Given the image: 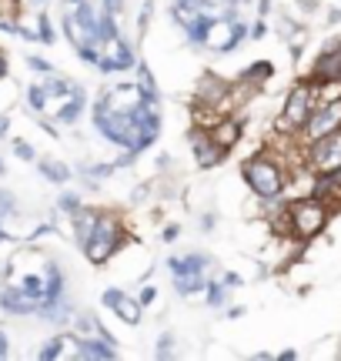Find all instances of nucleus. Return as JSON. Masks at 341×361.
I'll return each instance as SVG.
<instances>
[{"label": "nucleus", "instance_id": "obj_30", "mask_svg": "<svg viewBox=\"0 0 341 361\" xmlns=\"http://www.w3.org/2000/svg\"><path fill=\"white\" fill-rule=\"evenodd\" d=\"M0 358H7V335L0 331Z\"/></svg>", "mask_w": 341, "mask_h": 361}, {"label": "nucleus", "instance_id": "obj_34", "mask_svg": "<svg viewBox=\"0 0 341 361\" xmlns=\"http://www.w3.org/2000/svg\"><path fill=\"white\" fill-rule=\"evenodd\" d=\"M0 174H4V161H0Z\"/></svg>", "mask_w": 341, "mask_h": 361}, {"label": "nucleus", "instance_id": "obj_9", "mask_svg": "<svg viewBox=\"0 0 341 361\" xmlns=\"http://www.w3.org/2000/svg\"><path fill=\"white\" fill-rule=\"evenodd\" d=\"M191 147H194V154H197V164L201 168H211V164H218L221 161V147L214 144V137H211V130L204 128H194L191 130Z\"/></svg>", "mask_w": 341, "mask_h": 361}, {"label": "nucleus", "instance_id": "obj_17", "mask_svg": "<svg viewBox=\"0 0 341 361\" xmlns=\"http://www.w3.org/2000/svg\"><path fill=\"white\" fill-rule=\"evenodd\" d=\"M174 288H178V295H197L204 288V271H197V274H174Z\"/></svg>", "mask_w": 341, "mask_h": 361}, {"label": "nucleus", "instance_id": "obj_24", "mask_svg": "<svg viewBox=\"0 0 341 361\" xmlns=\"http://www.w3.org/2000/svg\"><path fill=\"white\" fill-rule=\"evenodd\" d=\"M174 355V348H170V335H164L158 341V358H170Z\"/></svg>", "mask_w": 341, "mask_h": 361}, {"label": "nucleus", "instance_id": "obj_32", "mask_svg": "<svg viewBox=\"0 0 341 361\" xmlns=\"http://www.w3.org/2000/svg\"><path fill=\"white\" fill-rule=\"evenodd\" d=\"M0 78H7V61H4V54H0Z\"/></svg>", "mask_w": 341, "mask_h": 361}, {"label": "nucleus", "instance_id": "obj_15", "mask_svg": "<svg viewBox=\"0 0 341 361\" xmlns=\"http://www.w3.org/2000/svg\"><path fill=\"white\" fill-rule=\"evenodd\" d=\"M168 268L174 274H197V271L208 268V258L204 255H187V258H168Z\"/></svg>", "mask_w": 341, "mask_h": 361}, {"label": "nucleus", "instance_id": "obj_21", "mask_svg": "<svg viewBox=\"0 0 341 361\" xmlns=\"http://www.w3.org/2000/svg\"><path fill=\"white\" fill-rule=\"evenodd\" d=\"M204 288H208V305H211V308H221V305H224V288H221V284L211 281V284H204Z\"/></svg>", "mask_w": 341, "mask_h": 361}, {"label": "nucleus", "instance_id": "obj_12", "mask_svg": "<svg viewBox=\"0 0 341 361\" xmlns=\"http://www.w3.org/2000/svg\"><path fill=\"white\" fill-rule=\"evenodd\" d=\"M40 358L51 361V358H80V338H70V335H61L54 338L51 345L40 348Z\"/></svg>", "mask_w": 341, "mask_h": 361}, {"label": "nucleus", "instance_id": "obj_2", "mask_svg": "<svg viewBox=\"0 0 341 361\" xmlns=\"http://www.w3.org/2000/svg\"><path fill=\"white\" fill-rule=\"evenodd\" d=\"M241 174H244L251 191L264 201H278L288 184V171L278 164V157H251V161H244Z\"/></svg>", "mask_w": 341, "mask_h": 361}, {"label": "nucleus", "instance_id": "obj_14", "mask_svg": "<svg viewBox=\"0 0 341 361\" xmlns=\"http://www.w3.org/2000/svg\"><path fill=\"white\" fill-rule=\"evenodd\" d=\"M64 107H61V111H57V121H64V124H74V121H78L80 117V111H84V90H70V94H67L64 97Z\"/></svg>", "mask_w": 341, "mask_h": 361}, {"label": "nucleus", "instance_id": "obj_1", "mask_svg": "<svg viewBox=\"0 0 341 361\" xmlns=\"http://www.w3.org/2000/svg\"><path fill=\"white\" fill-rule=\"evenodd\" d=\"M288 218H291V238L298 241H311L328 228L331 207L328 201H321L315 194H304V197H291L288 201Z\"/></svg>", "mask_w": 341, "mask_h": 361}, {"label": "nucleus", "instance_id": "obj_29", "mask_svg": "<svg viewBox=\"0 0 341 361\" xmlns=\"http://www.w3.org/2000/svg\"><path fill=\"white\" fill-rule=\"evenodd\" d=\"M151 301H154V288H144L141 291V305H151Z\"/></svg>", "mask_w": 341, "mask_h": 361}, {"label": "nucleus", "instance_id": "obj_10", "mask_svg": "<svg viewBox=\"0 0 341 361\" xmlns=\"http://www.w3.org/2000/svg\"><path fill=\"white\" fill-rule=\"evenodd\" d=\"M111 341H114V338L101 335V331H97V338H80V358H94V361L118 358V348H114Z\"/></svg>", "mask_w": 341, "mask_h": 361}, {"label": "nucleus", "instance_id": "obj_25", "mask_svg": "<svg viewBox=\"0 0 341 361\" xmlns=\"http://www.w3.org/2000/svg\"><path fill=\"white\" fill-rule=\"evenodd\" d=\"M40 40H44V44L54 40V30H51V20H47V17H40Z\"/></svg>", "mask_w": 341, "mask_h": 361}, {"label": "nucleus", "instance_id": "obj_3", "mask_svg": "<svg viewBox=\"0 0 341 361\" xmlns=\"http://www.w3.org/2000/svg\"><path fill=\"white\" fill-rule=\"evenodd\" d=\"M124 241H128L124 224L114 214H97V224H94V231L84 241V255H87L91 264H104L107 258H114L124 247Z\"/></svg>", "mask_w": 341, "mask_h": 361}, {"label": "nucleus", "instance_id": "obj_6", "mask_svg": "<svg viewBox=\"0 0 341 361\" xmlns=\"http://www.w3.org/2000/svg\"><path fill=\"white\" fill-rule=\"evenodd\" d=\"M338 128H341V101L318 104L298 137L308 144V141H318V137H325V134H331V130H338Z\"/></svg>", "mask_w": 341, "mask_h": 361}, {"label": "nucleus", "instance_id": "obj_13", "mask_svg": "<svg viewBox=\"0 0 341 361\" xmlns=\"http://www.w3.org/2000/svg\"><path fill=\"white\" fill-rule=\"evenodd\" d=\"M224 94H228V84L221 78H214V74H204L201 84H197V101L201 104H211V107H218L224 101Z\"/></svg>", "mask_w": 341, "mask_h": 361}, {"label": "nucleus", "instance_id": "obj_5", "mask_svg": "<svg viewBox=\"0 0 341 361\" xmlns=\"http://www.w3.org/2000/svg\"><path fill=\"white\" fill-rule=\"evenodd\" d=\"M304 168H311L315 174H328V171L341 168V128L304 144Z\"/></svg>", "mask_w": 341, "mask_h": 361}, {"label": "nucleus", "instance_id": "obj_7", "mask_svg": "<svg viewBox=\"0 0 341 361\" xmlns=\"http://www.w3.org/2000/svg\"><path fill=\"white\" fill-rule=\"evenodd\" d=\"M101 301H104V308L114 311L124 324H137L141 322V314H144V305H141V301H134L131 295H124L120 288H107L104 295H101Z\"/></svg>", "mask_w": 341, "mask_h": 361}, {"label": "nucleus", "instance_id": "obj_26", "mask_svg": "<svg viewBox=\"0 0 341 361\" xmlns=\"http://www.w3.org/2000/svg\"><path fill=\"white\" fill-rule=\"evenodd\" d=\"M27 64L34 67V71H47V74H51V71H54V67L47 64V61H40V57H30V61H27Z\"/></svg>", "mask_w": 341, "mask_h": 361}, {"label": "nucleus", "instance_id": "obj_33", "mask_svg": "<svg viewBox=\"0 0 341 361\" xmlns=\"http://www.w3.org/2000/svg\"><path fill=\"white\" fill-rule=\"evenodd\" d=\"M30 4H44V0H30Z\"/></svg>", "mask_w": 341, "mask_h": 361}, {"label": "nucleus", "instance_id": "obj_27", "mask_svg": "<svg viewBox=\"0 0 341 361\" xmlns=\"http://www.w3.org/2000/svg\"><path fill=\"white\" fill-rule=\"evenodd\" d=\"M178 228H174V224H170V228H164V234H161V238H164V241H178Z\"/></svg>", "mask_w": 341, "mask_h": 361}, {"label": "nucleus", "instance_id": "obj_11", "mask_svg": "<svg viewBox=\"0 0 341 361\" xmlns=\"http://www.w3.org/2000/svg\"><path fill=\"white\" fill-rule=\"evenodd\" d=\"M211 137H214V144H218L221 151H231V147L241 141V124H237V117H221V121L211 128Z\"/></svg>", "mask_w": 341, "mask_h": 361}, {"label": "nucleus", "instance_id": "obj_8", "mask_svg": "<svg viewBox=\"0 0 341 361\" xmlns=\"http://www.w3.org/2000/svg\"><path fill=\"white\" fill-rule=\"evenodd\" d=\"M308 80H315V84L318 80H341V40H331L328 47L318 54Z\"/></svg>", "mask_w": 341, "mask_h": 361}, {"label": "nucleus", "instance_id": "obj_18", "mask_svg": "<svg viewBox=\"0 0 341 361\" xmlns=\"http://www.w3.org/2000/svg\"><path fill=\"white\" fill-rule=\"evenodd\" d=\"M271 74H275V67L268 64V61H258V64H251L248 71L241 74V80H244V84H264Z\"/></svg>", "mask_w": 341, "mask_h": 361}, {"label": "nucleus", "instance_id": "obj_19", "mask_svg": "<svg viewBox=\"0 0 341 361\" xmlns=\"http://www.w3.org/2000/svg\"><path fill=\"white\" fill-rule=\"evenodd\" d=\"M40 171H44V178H51V180H67L70 178V171L64 168V164H57V161H40Z\"/></svg>", "mask_w": 341, "mask_h": 361}, {"label": "nucleus", "instance_id": "obj_28", "mask_svg": "<svg viewBox=\"0 0 341 361\" xmlns=\"http://www.w3.org/2000/svg\"><path fill=\"white\" fill-rule=\"evenodd\" d=\"M120 4H124V0H104V11H107V13H118Z\"/></svg>", "mask_w": 341, "mask_h": 361}, {"label": "nucleus", "instance_id": "obj_23", "mask_svg": "<svg viewBox=\"0 0 341 361\" xmlns=\"http://www.w3.org/2000/svg\"><path fill=\"white\" fill-rule=\"evenodd\" d=\"M13 151H17V157H24V161H34V147L27 141H13Z\"/></svg>", "mask_w": 341, "mask_h": 361}, {"label": "nucleus", "instance_id": "obj_20", "mask_svg": "<svg viewBox=\"0 0 341 361\" xmlns=\"http://www.w3.org/2000/svg\"><path fill=\"white\" fill-rule=\"evenodd\" d=\"M27 104H30V111H44V107H47V90H44V84L27 90Z\"/></svg>", "mask_w": 341, "mask_h": 361}, {"label": "nucleus", "instance_id": "obj_22", "mask_svg": "<svg viewBox=\"0 0 341 361\" xmlns=\"http://www.w3.org/2000/svg\"><path fill=\"white\" fill-rule=\"evenodd\" d=\"M61 211H64V214H78V211H80V197H78V194H64V197H61Z\"/></svg>", "mask_w": 341, "mask_h": 361}, {"label": "nucleus", "instance_id": "obj_4", "mask_svg": "<svg viewBox=\"0 0 341 361\" xmlns=\"http://www.w3.org/2000/svg\"><path fill=\"white\" fill-rule=\"evenodd\" d=\"M315 111V87H311V80H302V84H294L288 94V101H285V111L278 117L275 130L278 134H285V137H298L302 128L308 124V117Z\"/></svg>", "mask_w": 341, "mask_h": 361}, {"label": "nucleus", "instance_id": "obj_31", "mask_svg": "<svg viewBox=\"0 0 341 361\" xmlns=\"http://www.w3.org/2000/svg\"><path fill=\"white\" fill-rule=\"evenodd\" d=\"M7 128H11V121H7V117L0 114V137H4V134H7Z\"/></svg>", "mask_w": 341, "mask_h": 361}, {"label": "nucleus", "instance_id": "obj_16", "mask_svg": "<svg viewBox=\"0 0 341 361\" xmlns=\"http://www.w3.org/2000/svg\"><path fill=\"white\" fill-rule=\"evenodd\" d=\"M94 224H97V211H87V207H80L78 214H74V234H78L80 245L87 241V234L94 231Z\"/></svg>", "mask_w": 341, "mask_h": 361}]
</instances>
